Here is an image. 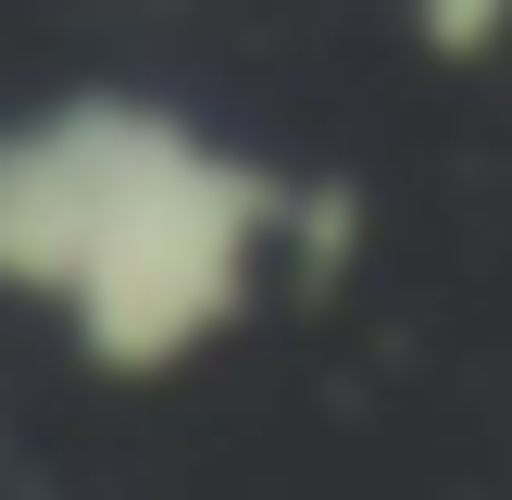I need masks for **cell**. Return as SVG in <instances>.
Listing matches in <instances>:
<instances>
[{"mask_svg":"<svg viewBox=\"0 0 512 500\" xmlns=\"http://www.w3.org/2000/svg\"><path fill=\"white\" fill-rule=\"evenodd\" d=\"M288 225V175L213 150L163 100H63L0 138V288L63 300L75 350L163 375L225 338L250 263Z\"/></svg>","mask_w":512,"mask_h":500,"instance_id":"6da1fadb","label":"cell"},{"mask_svg":"<svg viewBox=\"0 0 512 500\" xmlns=\"http://www.w3.org/2000/svg\"><path fill=\"white\" fill-rule=\"evenodd\" d=\"M413 38L438 63H500L512 50V0H413Z\"/></svg>","mask_w":512,"mask_h":500,"instance_id":"7a4b0ae2","label":"cell"}]
</instances>
